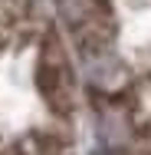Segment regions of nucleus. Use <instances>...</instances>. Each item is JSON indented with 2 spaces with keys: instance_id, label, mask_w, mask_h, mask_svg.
Wrapping results in <instances>:
<instances>
[{
  "instance_id": "nucleus-1",
  "label": "nucleus",
  "mask_w": 151,
  "mask_h": 155,
  "mask_svg": "<svg viewBox=\"0 0 151 155\" xmlns=\"http://www.w3.org/2000/svg\"><path fill=\"white\" fill-rule=\"evenodd\" d=\"M36 89L43 96L46 109L59 119H69L76 112V73L72 60L62 46V36L56 30H43L39 36V53H36Z\"/></svg>"
},
{
  "instance_id": "nucleus-2",
  "label": "nucleus",
  "mask_w": 151,
  "mask_h": 155,
  "mask_svg": "<svg viewBox=\"0 0 151 155\" xmlns=\"http://www.w3.org/2000/svg\"><path fill=\"white\" fill-rule=\"evenodd\" d=\"M59 20L72 43L86 53H105L115 40V13L109 0H56Z\"/></svg>"
},
{
  "instance_id": "nucleus-3",
  "label": "nucleus",
  "mask_w": 151,
  "mask_h": 155,
  "mask_svg": "<svg viewBox=\"0 0 151 155\" xmlns=\"http://www.w3.org/2000/svg\"><path fill=\"white\" fill-rule=\"evenodd\" d=\"M36 7L33 0H0V53L23 46L36 33Z\"/></svg>"
},
{
  "instance_id": "nucleus-4",
  "label": "nucleus",
  "mask_w": 151,
  "mask_h": 155,
  "mask_svg": "<svg viewBox=\"0 0 151 155\" xmlns=\"http://www.w3.org/2000/svg\"><path fill=\"white\" fill-rule=\"evenodd\" d=\"M0 155H72V139L56 129H33L0 145Z\"/></svg>"
},
{
  "instance_id": "nucleus-5",
  "label": "nucleus",
  "mask_w": 151,
  "mask_h": 155,
  "mask_svg": "<svg viewBox=\"0 0 151 155\" xmlns=\"http://www.w3.org/2000/svg\"><path fill=\"white\" fill-rule=\"evenodd\" d=\"M128 112H131V122L138 125V132L151 135V73L135 86L131 102H128Z\"/></svg>"
}]
</instances>
